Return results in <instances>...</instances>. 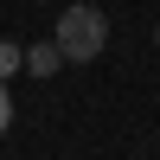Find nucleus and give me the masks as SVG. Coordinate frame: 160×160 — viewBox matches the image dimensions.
<instances>
[{"label": "nucleus", "mask_w": 160, "mask_h": 160, "mask_svg": "<svg viewBox=\"0 0 160 160\" xmlns=\"http://www.w3.org/2000/svg\"><path fill=\"white\" fill-rule=\"evenodd\" d=\"M51 38H58L64 64H90V58H102V45H109V13L90 7V0H77V7L58 13V32Z\"/></svg>", "instance_id": "f257e3e1"}, {"label": "nucleus", "mask_w": 160, "mask_h": 160, "mask_svg": "<svg viewBox=\"0 0 160 160\" xmlns=\"http://www.w3.org/2000/svg\"><path fill=\"white\" fill-rule=\"evenodd\" d=\"M64 64V51H58V38H45V45H26V71L32 77H51Z\"/></svg>", "instance_id": "f03ea898"}, {"label": "nucleus", "mask_w": 160, "mask_h": 160, "mask_svg": "<svg viewBox=\"0 0 160 160\" xmlns=\"http://www.w3.org/2000/svg\"><path fill=\"white\" fill-rule=\"evenodd\" d=\"M26 71V45H13V38H0V77Z\"/></svg>", "instance_id": "7ed1b4c3"}, {"label": "nucleus", "mask_w": 160, "mask_h": 160, "mask_svg": "<svg viewBox=\"0 0 160 160\" xmlns=\"http://www.w3.org/2000/svg\"><path fill=\"white\" fill-rule=\"evenodd\" d=\"M154 38H160V32H154Z\"/></svg>", "instance_id": "39448f33"}, {"label": "nucleus", "mask_w": 160, "mask_h": 160, "mask_svg": "<svg viewBox=\"0 0 160 160\" xmlns=\"http://www.w3.org/2000/svg\"><path fill=\"white\" fill-rule=\"evenodd\" d=\"M13 128V96H7V77H0V135Z\"/></svg>", "instance_id": "20e7f679"}]
</instances>
